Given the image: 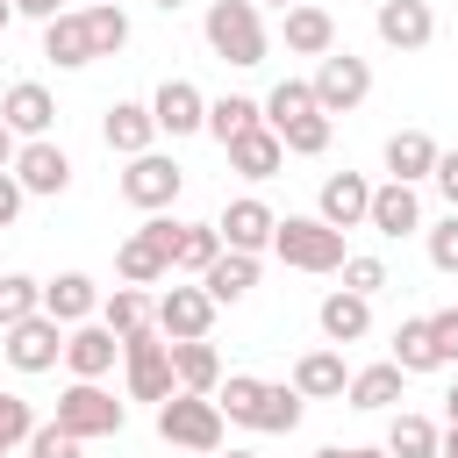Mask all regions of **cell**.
Wrapping results in <instances>:
<instances>
[{
	"label": "cell",
	"mask_w": 458,
	"mask_h": 458,
	"mask_svg": "<svg viewBox=\"0 0 458 458\" xmlns=\"http://www.w3.org/2000/svg\"><path fill=\"white\" fill-rule=\"evenodd\" d=\"M200 36H208V50H215L222 64H236V72L265 64V21H258V0H215L208 21H200Z\"/></svg>",
	"instance_id": "obj_1"
},
{
	"label": "cell",
	"mask_w": 458,
	"mask_h": 458,
	"mask_svg": "<svg viewBox=\"0 0 458 458\" xmlns=\"http://www.w3.org/2000/svg\"><path fill=\"white\" fill-rule=\"evenodd\" d=\"M272 250L293 265V272H336L351 250H344V229H329L322 215H286L272 222Z\"/></svg>",
	"instance_id": "obj_2"
},
{
	"label": "cell",
	"mask_w": 458,
	"mask_h": 458,
	"mask_svg": "<svg viewBox=\"0 0 458 458\" xmlns=\"http://www.w3.org/2000/svg\"><path fill=\"white\" fill-rule=\"evenodd\" d=\"M157 437L165 444H179V451H222V408H215V394H165L157 401Z\"/></svg>",
	"instance_id": "obj_3"
},
{
	"label": "cell",
	"mask_w": 458,
	"mask_h": 458,
	"mask_svg": "<svg viewBox=\"0 0 458 458\" xmlns=\"http://www.w3.org/2000/svg\"><path fill=\"white\" fill-rule=\"evenodd\" d=\"M122 422H129V408H122L100 379H72V386L57 394V429H72L79 444H86V437H122Z\"/></svg>",
	"instance_id": "obj_4"
},
{
	"label": "cell",
	"mask_w": 458,
	"mask_h": 458,
	"mask_svg": "<svg viewBox=\"0 0 458 458\" xmlns=\"http://www.w3.org/2000/svg\"><path fill=\"white\" fill-rule=\"evenodd\" d=\"M172 243H179V222H165V215H150L122 250H114V272H122V286H157L165 272H172Z\"/></svg>",
	"instance_id": "obj_5"
},
{
	"label": "cell",
	"mask_w": 458,
	"mask_h": 458,
	"mask_svg": "<svg viewBox=\"0 0 458 458\" xmlns=\"http://www.w3.org/2000/svg\"><path fill=\"white\" fill-rule=\"evenodd\" d=\"M122 365H129V394L136 401H165L179 379H172V344L157 336V322H143V329H129L122 336Z\"/></svg>",
	"instance_id": "obj_6"
},
{
	"label": "cell",
	"mask_w": 458,
	"mask_h": 458,
	"mask_svg": "<svg viewBox=\"0 0 458 458\" xmlns=\"http://www.w3.org/2000/svg\"><path fill=\"white\" fill-rule=\"evenodd\" d=\"M315 107L322 114H344V107H358L365 93H372V64L365 57H351V50H322V64H315Z\"/></svg>",
	"instance_id": "obj_7"
},
{
	"label": "cell",
	"mask_w": 458,
	"mask_h": 458,
	"mask_svg": "<svg viewBox=\"0 0 458 458\" xmlns=\"http://www.w3.org/2000/svg\"><path fill=\"white\" fill-rule=\"evenodd\" d=\"M179 186H186V172H179L172 157H157V150H136V157H129V172H122V200H129V208H143V215L172 208V200H179Z\"/></svg>",
	"instance_id": "obj_8"
},
{
	"label": "cell",
	"mask_w": 458,
	"mask_h": 458,
	"mask_svg": "<svg viewBox=\"0 0 458 458\" xmlns=\"http://www.w3.org/2000/svg\"><path fill=\"white\" fill-rule=\"evenodd\" d=\"M0 351H7V365H14V372H50V365L64 358V336H57V322L36 308L29 322L0 329Z\"/></svg>",
	"instance_id": "obj_9"
},
{
	"label": "cell",
	"mask_w": 458,
	"mask_h": 458,
	"mask_svg": "<svg viewBox=\"0 0 458 458\" xmlns=\"http://www.w3.org/2000/svg\"><path fill=\"white\" fill-rule=\"evenodd\" d=\"M14 179H21V193H64V186H72V157H64L50 136H29V143L14 150Z\"/></svg>",
	"instance_id": "obj_10"
},
{
	"label": "cell",
	"mask_w": 458,
	"mask_h": 458,
	"mask_svg": "<svg viewBox=\"0 0 458 458\" xmlns=\"http://www.w3.org/2000/svg\"><path fill=\"white\" fill-rule=\"evenodd\" d=\"M150 322H157V336H165V344H179V336H208L215 301H208L200 286H172V293L150 308Z\"/></svg>",
	"instance_id": "obj_11"
},
{
	"label": "cell",
	"mask_w": 458,
	"mask_h": 458,
	"mask_svg": "<svg viewBox=\"0 0 458 458\" xmlns=\"http://www.w3.org/2000/svg\"><path fill=\"white\" fill-rule=\"evenodd\" d=\"M372 29H379L386 50H422V43L437 36V14H429V0H379Z\"/></svg>",
	"instance_id": "obj_12"
},
{
	"label": "cell",
	"mask_w": 458,
	"mask_h": 458,
	"mask_svg": "<svg viewBox=\"0 0 458 458\" xmlns=\"http://www.w3.org/2000/svg\"><path fill=\"white\" fill-rule=\"evenodd\" d=\"M150 122H157L165 136H193V129H208V100H200V86H193V79H165L157 100H150Z\"/></svg>",
	"instance_id": "obj_13"
},
{
	"label": "cell",
	"mask_w": 458,
	"mask_h": 458,
	"mask_svg": "<svg viewBox=\"0 0 458 458\" xmlns=\"http://www.w3.org/2000/svg\"><path fill=\"white\" fill-rule=\"evenodd\" d=\"M114 329L107 322H72V336H64V365L79 372V379H107L114 372Z\"/></svg>",
	"instance_id": "obj_14"
},
{
	"label": "cell",
	"mask_w": 458,
	"mask_h": 458,
	"mask_svg": "<svg viewBox=\"0 0 458 458\" xmlns=\"http://www.w3.org/2000/svg\"><path fill=\"white\" fill-rule=\"evenodd\" d=\"M272 222H279V215H272L265 200H229L215 229H222V250H250V258H258V250L272 243Z\"/></svg>",
	"instance_id": "obj_15"
},
{
	"label": "cell",
	"mask_w": 458,
	"mask_h": 458,
	"mask_svg": "<svg viewBox=\"0 0 458 458\" xmlns=\"http://www.w3.org/2000/svg\"><path fill=\"white\" fill-rule=\"evenodd\" d=\"M0 122H7L14 136H50V122H57V100H50L36 79H21V86H7V100H0Z\"/></svg>",
	"instance_id": "obj_16"
},
{
	"label": "cell",
	"mask_w": 458,
	"mask_h": 458,
	"mask_svg": "<svg viewBox=\"0 0 458 458\" xmlns=\"http://www.w3.org/2000/svg\"><path fill=\"white\" fill-rule=\"evenodd\" d=\"M365 222H372L379 236H408V229H422V200H415V186H401V179L372 186V208H365Z\"/></svg>",
	"instance_id": "obj_17"
},
{
	"label": "cell",
	"mask_w": 458,
	"mask_h": 458,
	"mask_svg": "<svg viewBox=\"0 0 458 458\" xmlns=\"http://www.w3.org/2000/svg\"><path fill=\"white\" fill-rule=\"evenodd\" d=\"M100 308V286L86 279V272H57L50 286H43V315L57 322V329H72V322H86Z\"/></svg>",
	"instance_id": "obj_18"
},
{
	"label": "cell",
	"mask_w": 458,
	"mask_h": 458,
	"mask_svg": "<svg viewBox=\"0 0 458 458\" xmlns=\"http://www.w3.org/2000/svg\"><path fill=\"white\" fill-rule=\"evenodd\" d=\"M243 429H258V437H286V429H301V386H272V379H258V401H250Z\"/></svg>",
	"instance_id": "obj_19"
},
{
	"label": "cell",
	"mask_w": 458,
	"mask_h": 458,
	"mask_svg": "<svg viewBox=\"0 0 458 458\" xmlns=\"http://www.w3.org/2000/svg\"><path fill=\"white\" fill-rule=\"evenodd\" d=\"M43 57L64 64V72L93 64V29H86V14H50V21H43Z\"/></svg>",
	"instance_id": "obj_20"
},
{
	"label": "cell",
	"mask_w": 458,
	"mask_h": 458,
	"mask_svg": "<svg viewBox=\"0 0 458 458\" xmlns=\"http://www.w3.org/2000/svg\"><path fill=\"white\" fill-rule=\"evenodd\" d=\"M365 208H372V186H365L358 172L322 179V208H315V215H322L329 229H358V222H365Z\"/></svg>",
	"instance_id": "obj_21"
},
{
	"label": "cell",
	"mask_w": 458,
	"mask_h": 458,
	"mask_svg": "<svg viewBox=\"0 0 458 458\" xmlns=\"http://www.w3.org/2000/svg\"><path fill=\"white\" fill-rule=\"evenodd\" d=\"M250 286H258V258H250V250H222V258H215V265L200 272V293H208L215 308H229V301H243Z\"/></svg>",
	"instance_id": "obj_22"
},
{
	"label": "cell",
	"mask_w": 458,
	"mask_h": 458,
	"mask_svg": "<svg viewBox=\"0 0 458 458\" xmlns=\"http://www.w3.org/2000/svg\"><path fill=\"white\" fill-rule=\"evenodd\" d=\"M172 379H179L186 394H215V386H222L215 344H208V336H179V344H172Z\"/></svg>",
	"instance_id": "obj_23"
},
{
	"label": "cell",
	"mask_w": 458,
	"mask_h": 458,
	"mask_svg": "<svg viewBox=\"0 0 458 458\" xmlns=\"http://www.w3.org/2000/svg\"><path fill=\"white\" fill-rule=\"evenodd\" d=\"M286 50H301V57H322V50H336V21H329V7H315V0H293V7H286Z\"/></svg>",
	"instance_id": "obj_24"
},
{
	"label": "cell",
	"mask_w": 458,
	"mask_h": 458,
	"mask_svg": "<svg viewBox=\"0 0 458 458\" xmlns=\"http://www.w3.org/2000/svg\"><path fill=\"white\" fill-rule=\"evenodd\" d=\"M100 136H107V150L136 157V150H150L157 122H150V107H143V100H114V107H107V122H100Z\"/></svg>",
	"instance_id": "obj_25"
},
{
	"label": "cell",
	"mask_w": 458,
	"mask_h": 458,
	"mask_svg": "<svg viewBox=\"0 0 458 458\" xmlns=\"http://www.w3.org/2000/svg\"><path fill=\"white\" fill-rule=\"evenodd\" d=\"M222 150H229V165H236L243 179H272V172L286 165V143H279L265 122H258V129H243V136H236V143H222Z\"/></svg>",
	"instance_id": "obj_26"
},
{
	"label": "cell",
	"mask_w": 458,
	"mask_h": 458,
	"mask_svg": "<svg viewBox=\"0 0 458 458\" xmlns=\"http://www.w3.org/2000/svg\"><path fill=\"white\" fill-rule=\"evenodd\" d=\"M429 165H437V136H429V129H394V136H386V172H394L401 186L429 179Z\"/></svg>",
	"instance_id": "obj_27"
},
{
	"label": "cell",
	"mask_w": 458,
	"mask_h": 458,
	"mask_svg": "<svg viewBox=\"0 0 458 458\" xmlns=\"http://www.w3.org/2000/svg\"><path fill=\"white\" fill-rule=\"evenodd\" d=\"M315 322H322V336H329V344H358V336L372 329V301L344 286V293H329V301L315 308Z\"/></svg>",
	"instance_id": "obj_28"
},
{
	"label": "cell",
	"mask_w": 458,
	"mask_h": 458,
	"mask_svg": "<svg viewBox=\"0 0 458 458\" xmlns=\"http://www.w3.org/2000/svg\"><path fill=\"white\" fill-rule=\"evenodd\" d=\"M293 386H301V401H344L351 372H344V358H336V351H308V358L293 365Z\"/></svg>",
	"instance_id": "obj_29"
},
{
	"label": "cell",
	"mask_w": 458,
	"mask_h": 458,
	"mask_svg": "<svg viewBox=\"0 0 458 458\" xmlns=\"http://www.w3.org/2000/svg\"><path fill=\"white\" fill-rule=\"evenodd\" d=\"M265 122V107L250 100V93H222V100H208V136L215 143H236L243 129H258Z\"/></svg>",
	"instance_id": "obj_30"
},
{
	"label": "cell",
	"mask_w": 458,
	"mask_h": 458,
	"mask_svg": "<svg viewBox=\"0 0 458 458\" xmlns=\"http://www.w3.org/2000/svg\"><path fill=\"white\" fill-rule=\"evenodd\" d=\"M222 258V229L215 222H179V243H172V272H208Z\"/></svg>",
	"instance_id": "obj_31"
},
{
	"label": "cell",
	"mask_w": 458,
	"mask_h": 458,
	"mask_svg": "<svg viewBox=\"0 0 458 458\" xmlns=\"http://www.w3.org/2000/svg\"><path fill=\"white\" fill-rule=\"evenodd\" d=\"M401 379H408V372L386 358V365L351 372V386H344V394H351V408H394V401H401Z\"/></svg>",
	"instance_id": "obj_32"
},
{
	"label": "cell",
	"mask_w": 458,
	"mask_h": 458,
	"mask_svg": "<svg viewBox=\"0 0 458 458\" xmlns=\"http://www.w3.org/2000/svg\"><path fill=\"white\" fill-rule=\"evenodd\" d=\"M272 136H279L286 150H301V157H322V150H329V114H322V107H308V114H286Z\"/></svg>",
	"instance_id": "obj_33"
},
{
	"label": "cell",
	"mask_w": 458,
	"mask_h": 458,
	"mask_svg": "<svg viewBox=\"0 0 458 458\" xmlns=\"http://www.w3.org/2000/svg\"><path fill=\"white\" fill-rule=\"evenodd\" d=\"M386 458H437V422H429V415H394Z\"/></svg>",
	"instance_id": "obj_34"
},
{
	"label": "cell",
	"mask_w": 458,
	"mask_h": 458,
	"mask_svg": "<svg viewBox=\"0 0 458 458\" xmlns=\"http://www.w3.org/2000/svg\"><path fill=\"white\" fill-rule=\"evenodd\" d=\"M394 365H401V372H437V344H429V322H422V315L394 329Z\"/></svg>",
	"instance_id": "obj_35"
},
{
	"label": "cell",
	"mask_w": 458,
	"mask_h": 458,
	"mask_svg": "<svg viewBox=\"0 0 458 458\" xmlns=\"http://www.w3.org/2000/svg\"><path fill=\"white\" fill-rule=\"evenodd\" d=\"M43 308V286L29 279V272H0V329H14V322H29Z\"/></svg>",
	"instance_id": "obj_36"
},
{
	"label": "cell",
	"mask_w": 458,
	"mask_h": 458,
	"mask_svg": "<svg viewBox=\"0 0 458 458\" xmlns=\"http://www.w3.org/2000/svg\"><path fill=\"white\" fill-rule=\"evenodd\" d=\"M86 29H93V57H114V50L129 43V14H122L114 0H93V7H86Z\"/></svg>",
	"instance_id": "obj_37"
},
{
	"label": "cell",
	"mask_w": 458,
	"mask_h": 458,
	"mask_svg": "<svg viewBox=\"0 0 458 458\" xmlns=\"http://www.w3.org/2000/svg\"><path fill=\"white\" fill-rule=\"evenodd\" d=\"M258 107H265V129H279L286 114H308V107H315V86H308V79H279Z\"/></svg>",
	"instance_id": "obj_38"
},
{
	"label": "cell",
	"mask_w": 458,
	"mask_h": 458,
	"mask_svg": "<svg viewBox=\"0 0 458 458\" xmlns=\"http://www.w3.org/2000/svg\"><path fill=\"white\" fill-rule=\"evenodd\" d=\"M100 322H107L114 336H129V329H143V322H150V301H143L136 286H114V293H107V308H100Z\"/></svg>",
	"instance_id": "obj_39"
},
{
	"label": "cell",
	"mask_w": 458,
	"mask_h": 458,
	"mask_svg": "<svg viewBox=\"0 0 458 458\" xmlns=\"http://www.w3.org/2000/svg\"><path fill=\"white\" fill-rule=\"evenodd\" d=\"M29 429H36V415H29V401L0 386V451H14V444H29Z\"/></svg>",
	"instance_id": "obj_40"
},
{
	"label": "cell",
	"mask_w": 458,
	"mask_h": 458,
	"mask_svg": "<svg viewBox=\"0 0 458 458\" xmlns=\"http://www.w3.org/2000/svg\"><path fill=\"white\" fill-rule=\"evenodd\" d=\"M250 401H258V379H250V372H229V379L215 386V408H222L229 422H243V415H250Z\"/></svg>",
	"instance_id": "obj_41"
},
{
	"label": "cell",
	"mask_w": 458,
	"mask_h": 458,
	"mask_svg": "<svg viewBox=\"0 0 458 458\" xmlns=\"http://www.w3.org/2000/svg\"><path fill=\"white\" fill-rule=\"evenodd\" d=\"M29 458H79V437L57 429V422H36L29 429Z\"/></svg>",
	"instance_id": "obj_42"
},
{
	"label": "cell",
	"mask_w": 458,
	"mask_h": 458,
	"mask_svg": "<svg viewBox=\"0 0 458 458\" xmlns=\"http://www.w3.org/2000/svg\"><path fill=\"white\" fill-rule=\"evenodd\" d=\"M336 272H344V286H351V293H365V301L386 286V265H379V258H344Z\"/></svg>",
	"instance_id": "obj_43"
},
{
	"label": "cell",
	"mask_w": 458,
	"mask_h": 458,
	"mask_svg": "<svg viewBox=\"0 0 458 458\" xmlns=\"http://www.w3.org/2000/svg\"><path fill=\"white\" fill-rule=\"evenodd\" d=\"M429 322V344H437V365H458V308H437L422 315Z\"/></svg>",
	"instance_id": "obj_44"
},
{
	"label": "cell",
	"mask_w": 458,
	"mask_h": 458,
	"mask_svg": "<svg viewBox=\"0 0 458 458\" xmlns=\"http://www.w3.org/2000/svg\"><path fill=\"white\" fill-rule=\"evenodd\" d=\"M429 265H437V272H458V208L429 229Z\"/></svg>",
	"instance_id": "obj_45"
},
{
	"label": "cell",
	"mask_w": 458,
	"mask_h": 458,
	"mask_svg": "<svg viewBox=\"0 0 458 458\" xmlns=\"http://www.w3.org/2000/svg\"><path fill=\"white\" fill-rule=\"evenodd\" d=\"M429 179H437V193L458 208V150H437V165H429Z\"/></svg>",
	"instance_id": "obj_46"
},
{
	"label": "cell",
	"mask_w": 458,
	"mask_h": 458,
	"mask_svg": "<svg viewBox=\"0 0 458 458\" xmlns=\"http://www.w3.org/2000/svg\"><path fill=\"white\" fill-rule=\"evenodd\" d=\"M14 215H21V179H14V172H0V229H7Z\"/></svg>",
	"instance_id": "obj_47"
},
{
	"label": "cell",
	"mask_w": 458,
	"mask_h": 458,
	"mask_svg": "<svg viewBox=\"0 0 458 458\" xmlns=\"http://www.w3.org/2000/svg\"><path fill=\"white\" fill-rule=\"evenodd\" d=\"M14 14H36V21H50V14H64L57 0H14Z\"/></svg>",
	"instance_id": "obj_48"
},
{
	"label": "cell",
	"mask_w": 458,
	"mask_h": 458,
	"mask_svg": "<svg viewBox=\"0 0 458 458\" xmlns=\"http://www.w3.org/2000/svg\"><path fill=\"white\" fill-rule=\"evenodd\" d=\"M7 165H14V129L0 122V172H7Z\"/></svg>",
	"instance_id": "obj_49"
},
{
	"label": "cell",
	"mask_w": 458,
	"mask_h": 458,
	"mask_svg": "<svg viewBox=\"0 0 458 458\" xmlns=\"http://www.w3.org/2000/svg\"><path fill=\"white\" fill-rule=\"evenodd\" d=\"M437 458H458V422H451V429L437 437Z\"/></svg>",
	"instance_id": "obj_50"
},
{
	"label": "cell",
	"mask_w": 458,
	"mask_h": 458,
	"mask_svg": "<svg viewBox=\"0 0 458 458\" xmlns=\"http://www.w3.org/2000/svg\"><path fill=\"white\" fill-rule=\"evenodd\" d=\"M444 415H451V422H458V386H451V394H444Z\"/></svg>",
	"instance_id": "obj_51"
},
{
	"label": "cell",
	"mask_w": 458,
	"mask_h": 458,
	"mask_svg": "<svg viewBox=\"0 0 458 458\" xmlns=\"http://www.w3.org/2000/svg\"><path fill=\"white\" fill-rule=\"evenodd\" d=\"M7 21H14V0H0V29H7Z\"/></svg>",
	"instance_id": "obj_52"
},
{
	"label": "cell",
	"mask_w": 458,
	"mask_h": 458,
	"mask_svg": "<svg viewBox=\"0 0 458 458\" xmlns=\"http://www.w3.org/2000/svg\"><path fill=\"white\" fill-rule=\"evenodd\" d=\"M344 458H386V451H344Z\"/></svg>",
	"instance_id": "obj_53"
},
{
	"label": "cell",
	"mask_w": 458,
	"mask_h": 458,
	"mask_svg": "<svg viewBox=\"0 0 458 458\" xmlns=\"http://www.w3.org/2000/svg\"><path fill=\"white\" fill-rule=\"evenodd\" d=\"M215 458H258V451H215Z\"/></svg>",
	"instance_id": "obj_54"
},
{
	"label": "cell",
	"mask_w": 458,
	"mask_h": 458,
	"mask_svg": "<svg viewBox=\"0 0 458 458\" xmlns=\"http://www.w3.org/2000/svg\"><path fill=\"white\" fill-rule=\"evenodd\" d=\"M157 7H165V14H172V7H186V0H157Z\"/></svg>",
	"instance_id": "obj_55"
},
{
	"label": "cell",
	"mask_w": 458,
	"mask_h": 458,
	"mask_svg": "<svg viewBox=\"0 0 458 458\" xmlns=\"http://www.w3.org/2000/svg\"><path fill=\"white\" fill-rule=\"evenodd\" d=\"M315 458H344V451H336V444H329V451H315Z\"/></svg>",
	"instance_id": "obj_56"
},
{
	"label": "cell",
	"mask_w": 458,
	"mask_h": 458,
	"mask_svg": "<svg viewBox=\"0 0 458 458\" xmlns=\"http://www.w3.org/2000/svg\"><path fill=\"white\" fill-rule=\"evenodd\" d=\"M272 7H293V0H272Z\"/></svg>",
	"instance_id": "obj_57"
},
{
	"label": "cell",
	"mask_w": 458,
	"mask_h": 458,
	"mask_svg": "<svg viewBox=\"0 0 458 458\" xmlns=\"http://www.w3.org/2000/svg\"><path fill=\"white\" fill-rule=\"evenodd\" d=\"M0 458H7V451H0Z\"/></svg>",
	"instance_id": "obj_58"
}]
</instances>
